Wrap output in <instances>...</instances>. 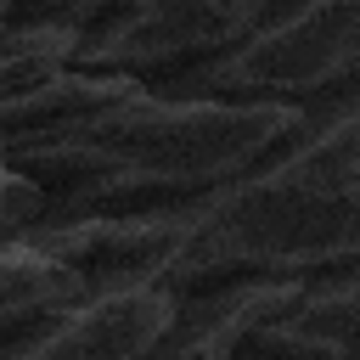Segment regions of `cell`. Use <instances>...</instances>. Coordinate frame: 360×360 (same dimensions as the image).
<instances>
[{
  "label": "cell",
  "instance_id": "obj_1",
  "mask_svg": "<svg viewBox=\"0 0 360 360\" xmlns=\"http://www.w3.org/2000/svg\"><path fill=\"white\" fill-rule=\"evenodd\" d=\"M292 118L298 107L287 101L163 96L141 79L101 73L84 107L6 141V158L39 186V219L129 214L231 186L292 129Z\"/></svg>",
  "mask_w": 360,
  "mask_h": 360
},
{
  "label": "cell",
  "instance_id": "obj_2",
  "mask_svg": "<svg viewBox=\"0 0 360 360\" xmlns=\"http://www.w3.org/2000/svg\"><path fill=\"white\" fill-rule=\"evenodd\" d=\"M186 242L163 270V292L219 281H315L360 270V186L315 197H197Z\"/></svg>",
  "mask_w": 360,
  "mask_h": 360
},
{
  "label": "cell",
  "instance_id": "obj_3",
  "mask_svg": "<svg viewBox=\"0 0 360 360\" xmlns=\"http://www.w3.org/2000/svg\"><path fill=\"white\" fill-rule=\"evenodd\" d=\"M349 84H360V0H276L231 51L152 90L304 107Z\"/></svg>",
  "mask_w": 360,
  "mask_h": 360
},
{
  "label": "cell",
  "instance_id": "obj_4",
  "mask_svg": "<svg viewBox=\"0 0 360 360\" xmlns=\"http://www.w3.org/2000/svg\"><path fill=\"white\" fill-rule=\"evenodd\" d=\"M22 236H34L51 259H62L84 281V298H96L124 287H158L186 242V208L163 202V208H129V214L34 219L22 225Z\"/></svg>",
  "mask_w": 360,
  "mask_h": 360
},
{
  "label": "cell",
  "instance_id": "obj_5",
  "mask_svg": "<svg viewBox=\"0 0 360 360\" xmlns=\"http://www.w3.org/2000/svg\"><path fill=\"white\" fill-rule=\"evenodd\" d=\"M343 186H360V84L304 101L292 129L208 197H315Z\"/></svg>",
  "mask_w": 360,
  "mask_h": 360
},
{
  "label": "cell",
  "instance_id": "obj_6",
  "mask_svg": "<svg viewBox=\"0 0 360 360\" xmlns=\"http://www.w3.org/2000/svg\"><path fill=\"white\" fill-rule=\"evenodd\" d=\"M298 298L304 281H219V287L180 292L169 326L141 360H231L259 321L287 315Z\"/></svg>",
  "mask_w": 360,
  "mask_h": 360
},
{
  "label": "cell",
  "instance_id": "obj_7",
  "mask_svg": "<svg viewBox=\"0 0 360 360\" xmlns=\"http://www.w3.org/2000/svg\"><path fill=\"white\" fill-rule=\"evenodd\" d=\"M84 298V281L51 259L34 236H0V338L17 332V326H34L68 304Z\"/></svg>",
  "mask_w": 360,
  "mask_h": 360
},
{
  "label": "cell",
  "instance_id": "obj_8",
  "mask_svg": "<svg viewBox=\"0 0 360 360\" xmlns=\"http://www.w3.org/2000/svg\"><path fill=\"white\" fill-rule=\"evenodd\" d=\"M287 321L326 338V343H338L343 360H360V270L304 281V298L287 309Z\"/></svg>",
  "mask_w": 360,
  "mask_h": 360
},
{
  "label": "cell",
  "instance_id": "obj_9",
  "mask_svg": "<svg viewBox=\"0 0 360 360\" xmlns=\"http://www.w3.org/2000/svg\"><path fill=\"white\" fill-rule=\"evenodd\" d=\"M231 360H343V349L315 338V332H304V326H292L287 315H270L236 343Z\"/></svg>",
  "mask_w": 360,
  "mask_h": 360
},
{
  "label": "cell",
  "instance_id": "obj_10",
  "mask_svg": "<svg viewBox=\"0 0 360 360\" xmlns=\"http://www.w3.org/2000/svg\"><path fill=\"white\" fill-rule=\"evenodd\" d=\"M39 214H45L39 186H34L28 174H17L11 158H6V146H0V236H17V231L34 225Z\"/></svg>",
  "mask_w": 360,
  "mask_h": 360
},
{
  "label": "cell",
  "instance_id": "obj_11",
  "mask_svg": "<svg viewBox=\"0 0 360 360\" xmlns=\"http://www.w3.org/2000/svg\"><path fill=\"white\" fill-rule=\"evenodd\" d=\"M259 6H264V11H270V6H276V0H259Z\"/></svg>",
  "mask_w": 360,
  "mask_h": 360
}]
</instances>
